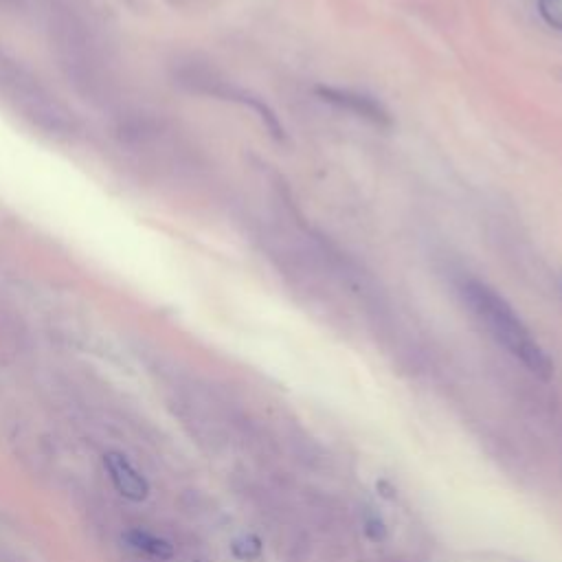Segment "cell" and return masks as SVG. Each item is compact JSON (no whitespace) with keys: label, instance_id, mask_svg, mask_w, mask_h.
Instances as JSON below:
<instances>
[{"label":"cell","instance_id":"7a4b0ae2","mask_svg":"<svg viewBox=\"0 0 562 562\" xmlns=\"http://www.w3.org/2000/svg\"><path fill=\"white\" fill-rule=\"evenodd\" d=\"M464 306L477 323L486 330L492 341L503 347L514 361H519L527 372L534 374L541 380H549L554 374V363L549 354L543 350V345L534 339L530 328L523 323V319L516 314L505 297H501L497 290L488 286L486 281L468 277L459 286Z\"/></svg>","mask_w":562,"mask_h":562},{"label":"cell","instance_id":"7c38bea8","mask_svg":"<svg viewBox=\"0 0 562 562\" xmlns=\"http://www.w3.org/2000/svg\"><path fill=\"white\" fill-rule=\"evenodd\" d=\"M560 292H562V279H560Z\"/></svg>","mask_w":562,"mask_h":562},{"label":"cell","instance_id":"3957f363","mask_svg":"<svg viewBox=\"0 0 562 562\" xmlns=\"http://www.w3.org/2000/svg\"><path fill=\"white\" fill-rule=\"evenodd\" d=\"M3 93L33 128L55 139H71L77 132V119L62 101L49 93L36 75L16 60L0 73Z\"/></svg>","mask_w":562,"mask_h":562},{"label":"cell","instance_id":"5b68a950","mask_svg":"<svg viewBox=\"0 0 562 562\" xmlns=\"http://www.w3.org/2000/svg\"><path fill=\"white\" fill-rule=\"evenodd\" d=\"M104 466L112 486L117 488L119 494L130 501H143L150 494V483L141 472L134 468L121 453H108L104 457Z\"/></svg>","mask_w":562,"mask_h":562},{"label":"cell","instance_id":"30bf717a","mask_svg":"<svg viewBox=\"0 0 562 562\" xmlns=\"http://www.w3.org/2000/svg\"><path fill=\"white\" fill-rule=\"evenodd\" d=\"M22 7H25V0H0L3 11H20Z\"/></svg>","mask_w":562,"mask_h":562},{"label":"cell","instance_id":"9c48e42d","mask_svg":"<svg viewBox=\"0 0 562 562\" xmlns=\"http://www.w3.org/2000/svg\"><path fill=\"white\" fill-rule=\"evenodd\" d=\"M363 530L372 541H382L387 536V525L376 512H365L363 516Z\"/></svg>","mask_w":562,"mask_h":562},{"label":"cell","instance_id":"8992f818","mask_svg":"<svg viewBox=\"0 0 562 562\" xmlns=\"http://www.w3.org/2000/svg\"><path fill=\"white\" fill-rule=\"evenodd\" d=\"M128 541V545L132 549H137V552L148 554L152 558H159V560H170L174 556V547L170 541H165V538L156 536L152 532H145V530H130L123 536Z\"/></svg>","mask_w":562,"mask_h":562},{"label":"cell","instance_id":"ba28073f","mask_svg":"<svg viewBox=\"0 0 562 562\" xmlns=\"http://www.w3.org/2000/svg\"><path fill=\"white\" fill-rule=\"evenodd\" d=\"M536 7L549 27L562 31V0H536Z\"/></svg>","mask_w":562,"mask_h":562},{"label":"cell","instance_id":"52a82bcc","mask_svg":"<svg viewBox=\"0 0 562 562\" xmlns=\"http://www.w3.org/2000/svg\"><path fill=\"white\" fill-rule=\"evenodd\" d=\"M233 554L235 558H240L244 562H253L262 556V543H260V538H255L251 534H246V536H240L238 541L233 543Z\"/></svg>","mask_w":562,"mask_h":562},{"label":"cell","instance_id":"8fae6325","mask_svg":"<svg viewBox=\"0 0 562 562\" xmlns=\"http://www.w3.org/2000/svg\"><path fill=\"white\" fill-rule=\"evenodd\" d=\"M9 62H11V58L5 53L3 47H0V71H5L7 66H9Z\"/></svg>","mask_w":562,"mask_h":562},{"label":"cell","instance_id":"6da1fadb","mask_svg":"<svg viewBox=\"0 0 562 562\" xmlns=\"http://www.w3.org/2000/svg\"><path fill=\"white\" fill-rule=\"evenodd\" d=\"M47 27L55 60L75 93L95 106L112 104L117 91L115 77L104 47L86 22L71 9L55 7L49 11Z\"/></svg>","mask_w":562,"mask_h":562},{"label":"cell","instance_id":"277c9868","mask_svg":"<svg viewBox=\"0 0 562 562\" xmlns=\"http://www.w3.org/2000/svg\"><path fill=\"white\" fill-rule=\"evenodd\" d=\"M317 97L336 110L347 112L356 119H363L372 123L376 128H391V115L382 101L367 93L352 91V88H339V86H317Z\"/></svg>","mask_w":562,"mask_h":562}]
</instances>
